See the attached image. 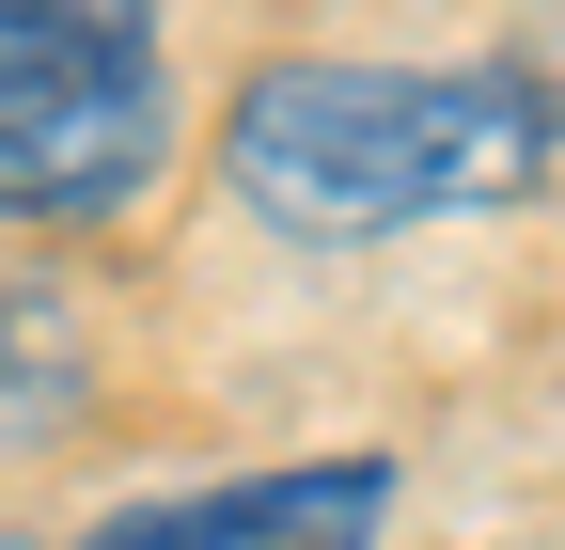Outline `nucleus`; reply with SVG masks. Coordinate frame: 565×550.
Returning <instances> with one entry per match:
<instances>
[{
  "label": "nucleus",
  "mask_w": 565,
  "mask_h": 550,
  "mask_svg": "<svg viewBox=\"0 0 565 550\" xmlns=\"http://www.w3.org/2000/svg\"><path fill=\"white\" fill-rule=\"evenodd\" d=\"M550 158H565V95L519 63H267L221 126L236 204L315 252L519 204L550 189Z\"/></svg>",
  "instance_id": "f257e3e1"
},
{
  "label": "nucleus",
  "mask_w": 565,
  "mask_h": 550,
  "mask_svg": "<svg viewBox=\"0 0 565 550\" xmlns=\"http://www.w3.org/2000/svg\"><path fill=\"white\" fill-rule=\"evenodd\" d=\"M158 158H173V63L141 47V63H110V80L0 126V221H110Z\"/></svg>",
  "instance_id": "f03ea898"
},
{
  "label": "nucleus",
  "mask_w": 565,
  "mask_h": 550,
  "mask_svg": "<svg viewBox=\"0 0 565 550\" xmlns=\"http://www.w3.org/2000/svg\"><path fill=\"white\" fill-rule=\"evenodd\" d=\"M377 504H393L377 456H315V472H236L158 519H110L95 550H377Z\"/></svg>",
  "instance_id": "7ed1b4c3"
}]
</instances>
